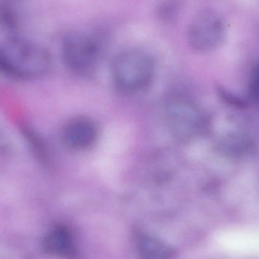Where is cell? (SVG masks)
Returning a JSON list of instances; mask_svg holds the SVG:
<instances>
[{
    "mask_svg": "<svg viewBox=\"0 0 259 259\" xmlns=\"http://www.w3.org/2000/svg\"><path fill=\"white\" fill-rule=\"evenodd\" d=\"M51 54L30 40L12 38L0 43V73L16 79H32L52 68Z\"/></svg>",
    "mask_w": 259,
    "mask_h": 259,
    "instance_id": "obj_1",
    "label": "cell"
},
{
    "mask_svg": "<svg viewBox=\"0 0 259 259\" xmlns=\"http://www.w3.org/2000/svg\"><path fill=\"white\" fill-rule=\"evenodd\" d=\"M112 73L115 82L121 90L139 92L146 88L152 80L154 61L145 51L127 50L115 57Z\"/></svg>",
    "mask_w": 259,
    "mask_h": 259,
    "instance_id": "obj_2",
    "label": "cell"
},
{
    "mask_svg": "<svg viewBox=\"0 0 259 259\" xmlns=\"http://www.w3.org/2000/svg\"><path fill=\"white\" fill-rule=\"evenodd\" d=\"M61 55L69 70L78 75H91L99 60V45L85 33L71 31L62 40Z\"/></svg>",
    "mask_w": 259,
    "mask_h": 259,
    "instance_id": "obj_3",
    "label": "cell"
},
{
    "mask_svg": "<svg viewBox=\"0 0 259 259\" xmlns=\"http://www.w3.org/2000/svg\"><path fill=\"white\" fill-rule=\"evenodd\" d=\"M225 34L222 18L209 10L200 13L193 19L188 31V40L195 51L210 52L221 45Z\"/></svg>",
    "mask_w": 259,
    "mask_h": 259,
    "instance_id": "obj_4",
    "label": "cell"
},
{
    "mask_svg": "<svg viewBox=\"0 0 259 259\" xmlns=\"http://www.w3.org/2000/svg\"><path fill=\"white\" fill-rule=\"evenodd\" d=\"M65 145L73 150H84L92 147L98 136L95 122L88 117L75 118L68 122L63 130Z\"/></svg>",
    "mask_w": 259,
    "mask_h": 259,
    "instance_id": "obj_5",
    "label": "cell"
},
{
    "mask_svg": "<svg viewBox=\"0 0 259 259\" xmlns=\"http://www.w3.org/2000/svg\"><path fill=\"white\" fill-rule=\"evenodd\" d=\"M44 247L50 254L59 256H70L75 254V239L72 232L63 225L51 228L44 238Z\"/></svg>",
    "mask_w": 259,
    "mask_h": 259,
    "instance_id": "obj_6",
    "label": "cell"
},
{
    "mask_svg": "<svg viewBox=\"0 0 259 259\" xmlns=\"http://www.w3.org/2000/svg\"><path fill=\"white\" fill-rule=\"evenodd\" d=\"M169 115L172 119L174 130L188 135L198 125L199 113L196 107L187 101L177 100L169 107Z\"/></svg>",
    "mask_w": 259,
    "mask_h": 259,
    "instance_id": "obj_7",
    "label": "cell"
},
{
    "mask_svg": "<svg viewBox=\"0 0 259 259\" xmlns=\"http://www.w3.org/2000/svg\"><path fill=\"white\" fill-rule=\"evenodd\" d=\"M138 249L145 258H169L174 249L160 239L149 234H142L137 242Z\"/></svg>",
    "mask_w": 259,
    "mask_h": 259,
    "instance_id": "obj_8",
    "label": "cell"
},
{
    "mask_svg": "<svg viewBox=\"0 0 259 259\" xmlns=\"http://www.w3.org/2000/svg\"><path fill=\"white\" fill-rule=\"evenodd\" d=\"M250 95L253 100L257 101L258 97V67L256 66L251 72L249 84Z\"/></svg>",
    "mask_w": 259,
    "mask_h": 259,
    "instance_id": "obj_9",
    "label": "cell"
}]
</instances>
